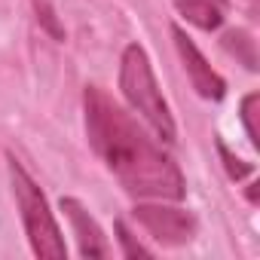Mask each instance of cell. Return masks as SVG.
<instances>
[{"mask_svg": "<svg viewBox=\"0 0 260 260\" xmlns=\"http://www.w3.org/2000/svg\"><path fill=\"white\" fill-rule=\"evenodd\" d=\"M135 220L159 242V245H187L196 236V217L184 208L175 205H150V202H138L135 205Z\"/></svg>", "mask_w": 260, "mask_h": 260, "instance_id": "cell-4", "label": "cell"}, {"mask_svg": "<svg viewBox=\"0 0 260 260\" xmlns=\"http://www.w3.org/2000/svg\"><path fill=\"white\" fill-rule=\"evenodd\" d=\"M83 110L92 150L128 196L159 202L184 199L187 187L178 162L132 119V113H125L98 86H86Z\"/></svg>", "mask_w": 260, "mask_h": 260, "instance_id": "cell-1", "label": "cell"}, {"mask_svg": "<svg viewBox=\"0 0 260 260\" xmlns=\"http://www.w3.org/2000/svg\"><path fill=\"white\" fill-rule=\"evenodd\" d=\"M257 104H260V95H257V92H248V95L242 98V122H245V132H248L251 147H260V132H257Z\"/></svg>", "mask_w": 260, "mask_h": 260, "instance_id": "cell-9", "label": "cell"}, {"mask_svg": "<svg viewBox=\"0 0 260 260\" xmlns=\"http://www.w3.org/2000/svg\"><path fill=\"white\" fill-rule=\"evenodd\" d=\"M10 184H13L16 205L22 211V223H25L31 251L37 257H46V260H64L68 245H64V236L55 223V214L49 211V202H46L43 190L37 187V181L25 172V166L13 153H10Z\"/></svg>", "mask_w": 260, "mask_h": 260, "instance_id": "cell-3", "label": "cell"}, {"mask_svg": "<svg viewBox=\"0 0 260 260\" xmlns=\"http://www.w3.org/2000/svg\"><path fill=\"white\" fill-rule=\"evenodd\" d=\"M217 150H220L223 166H226V175H230L233 181H242V178H248V175L254 172V166H251V162H242L239 156H233V153L226 150V144H223V141H217Z\"/></svg>", "mask_w": 260, "mask_h": 260, "instance_id": "cell-12", "label": "cell"}, {"mask_svg": "<svg viewBox=\"0 0 260 260\" xmlns=\"http://www.w3.org/2000/svg\"><path fill=\"white\" fill-rule=\"evenodd\" d=\"M113 230H116V239H119V248H122V254H125V257H150V254H153L150 248H144L132 233H128V226H125L122 220H116V226H113Z\"/></svg>", "mask_w": 260, "mask_h": 260, "instance_id": "cell-10", "label": "cell"}, {"mask_svg": "<svg viewBox=\"0 0 260 260\" xmlns=\"http://www.w3.org/2000/svg\"><path fill=\"white\" fill-rule=\"evenodd\" d=\"M34 13H37V22L55 37V40H64V28L58 25V19H55V10L49 7V0H34Z\"/></svg>", "mask_w": 260, "mask_h": 260, "instance_id": "cell-11", "label": "cell"}, {"mask_svg": "<svg viewBox=\"0 0 260 260\" xmlns=\"http://www.w3.org/2000/svg\"><path fill=\"white\" fill-rule=\"evenodd\" d=\"M172 37H175V49H178V55H181V61H184V71H187L193 89H196L202 98H208V101H220V98L226 95V80L205 61V55H202L199 46L184 34L181 25H172Z\"/></svg>", "mask_w": 260, "mask_h": 260, "instance_id": "cell-5", "label": "cell"}, {"mask_svg": "<svg viewBox=\"0 0 260 260\" xmlns=\"http://www.w3.org/2000/svg\"><path fill=\"white\" fill-rule=\"evenodd\" d=\"M119 89L125 95V101L132 104V110H138L147 125L156 132L159 141L166 144H175L178 138V128H175V119H172V110L159 92V83H156V74L150 68V58L144 52L141 43H128L122 49V58H119Z\"/></svg>", "mask_w": 260, "mask_h": 260, "instance_id": "cell-2", "label": "cell"}, {"mask_svg": "<svg viewBox=\"0 0 260 260\" xmlns=\"http://www.w3.org/2000/svg\"><path fill=\"white\" fill-rule=\"evenodd\" d=\"M172 4L199 31H217L230 13V0H172Z\"/></svg>", "mask_w": 260, "mask_h": 260, "instance_id": "cell-7", "label": "cell"}, {"mask_svg": "<svg viewBox=\"0 0 260 260\" xmlns=\"http://www.w3.org/2000/svg\"><path fill=\"white\" fill-rule=\"evenodd\" d=\"M220 43H223V49H226V52H233L236 58H242L248 71H257V55H254V40H251V34H248V31H242V28H236V31H226Z\"/></svg>", "mask_w": 260, "mask_h": 260, "instance_id": "cell-8", "label": "cell"}, {"mask_svg": "<svg viewBox=\"0 0 260 260\" xmlns=\"http://www.w3.org/2000/svg\"><path fill=\"white\" fill-rule=\"evenodd\" d=\"M61 211L68 214L71 226H74V236L80 242V254L83 257H110V245L104 239V230L98 226V220L86 211V205L74 196H64L61 199Z\"/></svg>", "mask_w": 260, "mask_h": 260, "instance_id": "cell-6", "label": "cell"}]
</instances>
